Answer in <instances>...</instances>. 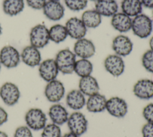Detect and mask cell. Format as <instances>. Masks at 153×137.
<instances>
[{
	"label": "cell",
	"instance_id": "22",
	"mask_svg": "<svg viewBox=\"0 0 153 137\" xmlns=\"http://www.w3.org/2000/svg\"><path fill=\"white\" fill-rule=\"evenodd\" d=\"M118 5L115 0H99L96 2L95 10L102 16L112 17L117 13Z\"/></svg>",
	"mask_w": 153,
	"mask_h": 137
},
{
	"label": "cell",
	"instance_id": "11",
	"mask_svg": "<svg viewBox=\"0 0 153 137\" xmlns=\"http://www.w3.org/2000/svg\"><path fill=\"white\" fill-rule=\"evenodd\" d=\"M96 52L93 43L85 38L77 40L74 46V53L80 58L88 59L92 57Z\"/></svg>",
	"mask_w": 153,
	"mask_h": 137
},
{
	"label": "cell",
	"instance_id": "32",
	"mask_svg": "<svg viewBox=\"0 0 153 137\" xmlns=\"http://www.w3.org/2000/svg\"><path fill=\"white\" fill-rule=\"evenodd\" d=\"M14 137H33V135L31 129L27 126H22L16 129Z\"/></svg>",
	"mask_w": 153,
	"mask_h": 137
},
{
	"label": "cell",
	"instance_id": "4",
	"mask_svg": "<svg viewBox=\"0 0 153 137\" xmlns=\"http://www.w3.org/2000/svg\"><path fill=\"white\" fill-rule=\"evenodd\" d=\"M29 38L30 45L38 49L42 48L50 41L48 29L44 25L38 24L31 29Z\"/></svg>",
	"mask_w": 153,
	"mask_h": 137
},
{
	"label": "cell",
	"instance_id": "17",
	"mask_svg": "<svg viewBox=\"0 0 153 137\" xmlns=\"http://www.w3.org/2000/svg\"><path fill=\"white\" fill-rule=\"evenodd\" d=\"M20 57L26 65L31 67L39 65L41 61V55L39 49L32 45L27 46L23 48Z\"/></svg>",
	"mask_w": 153,
	"mask_h": 137
},
{
	"label": "cell",
	"instance_id": "44",
	"mask_svg": "<svg viewBox=\"0 0 153 137\" xmlns=\"http://www.w3.org/2000/svg\"><path fill=\"white\" fill-rule=\"evenodd\" d=\"M48 1H59V0H48Z\"/></svg>",
	"mask_w": 153,
	"mask_h": 137
},
{
	"label": "cell",
	"instance_id": "42",
	"mask_svg": "<svg viewBox=\"0 0 153 137\" xmlns=\"http://www.w3.org/2000/svg\"><path fill=\"white\" fill-rule=\"evenodd\" d=\"M90 1H94V2H97V1H99V0H90Z\"/></svg>",
	"mask_w": 153,
	"mask_h": 137
},
{
	"label": "cell",
	"instance_id": "39",
	"mask_svg": "<svg viewBox=\"0 0 153 137\" xmlns=\"http://www.w3.org/2000/svg\"><path fill=\"white\" fill-rule=\"evenodd\" d=\"M149 46H150V49L153 50V36L150 38L149 40Z\"/></svg>",
	"mask_w": 153,
	"mask_h": 137
},
{
	"label": "cell",
	"instance_id": "33",
	"mask_svg": "<svg viewBox=\"0 0 153 137\" xmlns=\"http://www.w3.org/2000/svg\"><path fill=\"white\" fill-rule=\"evenodd\" d=\"M142 114L147 122L153 123V103H149L144 107Z\"/></svg>",
	"mask_w": 153,
	"mask_h": 137
},
{
	"label": "cell",
	"instance_id": "30",
	"mask_svg": "<svg viewBox=\"0 0 153 137\" xmlns=\"http://www.w3.org/2000/svg\"><path fill=\"white\" fill-rule=\"evenodd\" d=\"M142 64L146 71L153 73V50L150 49L143 54Z\"/></svg>",
	"mask_w": 153,
	"mask_h": 137
},
{
	"label": "cell",
	"instance_id": "2",
	"mask_svg": "<svg viewBox=\"0 0 153 137\" xmlns=\"http://www.w3.org/2000/svg\"><path fill=\"white\" fill-rule=\"evenodd\" d=\"M134 34L141 38L149 37L152 31V22L149 16L140 14L132 19L131 28Z\"/></svg>",
	"mask_w": 153,
	"mask_h": 137
},
{
	"label": "cell",
	"instance_id": "34",
	"mask_svg": "<svg viewBox=\"0 0 153 137\" xmlns=\"http://www.w3.org/2000/svg\"><path fill=\"white\" fill-rule=\"evenodd\" d=\"M26 1L28 6L35 10L42 9L47 2L46 0H26Z\"/></svg>",
	"mask_w": 153,
	"mask_h": 137
},
{
	"label": "cell",
	"instance_id": "6",
	"mask_svg": "<svg viewBox=\"0 0 153 137\" xmlns=\"http://www.w3.org/2000/svg\"><path fill=\"white\" fill-rule=\"evenodd\" d=\"M20 54L12 46H5L0 50V62L7 68L17 67L20 61Z\"/></svg>",
	"mask_w": 153,
	"mask_h": 137
},
{
	"label": "cell",
	"instance_id": "38",
	"mask_svg": "<svg viewBox=\"0 0 153 137\" xmlns=\"http://www.w3.org/2000/svg\"><path fill=\"white\" fill-rule=\"evenodd\" d=\"M62 137H79L78 136H77L76 135L72 133V132H69V133H67L66 134H65L63 136H62Z\"/></svg>",
	"mask_w": 153,
	"mask_h": 137
},
{
	"label": "cell",
	"instance_id": "28",
	"mask_svg": "<svg viewBox=\"0 0 153 137\" xmlns=\"http://www.w3.org/2000/svg\"><path fill=\"white\" fill-rule=\"evenodd\" d=\"M93 65L88 59L81 58L76 60L74 66V72L80 78L91 75Z\"/></svg>",
	"mask_w": 153,
	"mask_h": 137
},
{
	"label": "cell",
	"instance_id": "21",
	"mask_svg": "<svg viewBox=\"0 0 153 137\" xmlns=\"http://www.w3.org/2000/svg\"><path fill=\"white\" fill-rule=\"evenodd\" d=\"M107 99L104 95L99 93L89 96L86 102V107L88 111L93 113H98L106 109Z\"/></svg>",
	"mask_w": 153,
	"mask_h": 137
},
{
	"label": "cell",
	"instance_id": "16",
	"mask_svg": "<svg viewBox=\"0 0 153 137\" xmlns=\"http://www.w3.org/2000/svg\"><path fill=\"white\" fill-rule=\"evenodd\" d=\"M42 10L46 17L53 21L60 20L65 14L64 7L57 1H47Z\"/></svg>",
	"mask_w": 153,
	"mask_h": 137
},
{
	"label": "cell",
	"instance_id": "19",
	"mask_svg": "<svg viewBox=\"0 0 153 137\" xmlns=\"http://www.w3.org/2000/svg\"><path fill=\"white\" fill-rule=\"evenodd\" d=\"M48 115L53 123L58 126L66 123L69 117V114L66 108L58 103L51 106L48 110Z\"/></svg>",
	"mask_w": 153,
	"mask_h": 137
},
{
	"label": "cell",
	"instance_id": "23",
	"mask_svg": "<svg viewBox=\"0 0 153 137\" xmlns=\"http://www.w3.org/2000/svg\"><path fill=\"white\" fill-rule=\"evenodd\" d=\"M85 95L79 90H72L66 97V103L69 108L74 110L82 109L86 103Z\"/></svg>",
	"mask_w": 153,
	"mask_h": 137
},
{
	"label": "cell",
	"instance_id": "7",
	"mask_svg": "<svg viewBox=\"0 0 153 137\" xmlns=\"http://www.w3.org/2000/svg\"><path fill=\"white\" fill-rule=\"evenodd\" d=\"M20 97L19 88L12 82H5L0 88V97L4 103L8 106H13L16 104Z\"/></svg>",
	"mask_w": 153,
	"mask_h": 137
},
{
	"label": "cell",
	"instance_id": "31",
	"mask_svg": "<svg viewBox=\"0 0 153 137\" xmlns=\"http://www.w3.org/2000/svg\"><path fill=\"white\" fill-rule=\"evenodd\" d=\"M66 7L72 11H78L84 9L88 3V0H64Z\"/></svg>",
	"mask_w": 153,
	"mask_h": 137
},
{
	"label": "cell",
	"instance_id": "10",
	"mask_svg": "<svg viewBox=\"0 0 153 137\" xmlns=\"http://www.w3.org/2000/svg\"><path fill=\"white\" fill-rule=\"evenodd\" d=\"M65 26L68 35L76 40L84 38L86 34L87 27L82 20L76 17H73L68 19Z\"/></svg>",
	"mask_w": 153,
	"mask_h": 137
},
{
	"label": "cell",
	"instance_id": "36",
	"mask_svg": "<svg viewBox=\"0 0 153 137\" xmlns=\"http://www.w3.org/2000/svg\"><path fill=\"white\" fill-rule=\"evenodd\" d=\"M8 120V114L6 111L0 106V126L5 123Z\"/></svg>",
	"mask_w": 153,
	"mask_h": 137
},
{
	"label": "cell",
	"instance_id": "43",
	"mask_svg": "<svg viewBox=\"0 0 153 137\" xmlns=\"http://www.w3.org/2000/svg\"><path fill=\"white\" fill-rule=\"evenodd\" d=\"M1 64L0 62V71H1Z\"/></svg>",
	"mask_w": 153,
	"mask_h": 137
},
{
	"label": "cell",
	"instance_id": "37",
	"mask_svg": "<svg viewBox=\"0 0 153 137\" xmlns=\"http://www.w3.org/2000/svg\"><path fill=\"white\" fill-rule=\"evenodd\" d=\"M142 5L148 8H153V0H140Z\"/></svg>",
	"mask_w": 153,
	"mask_h": 137
},
{
	"label": "cell",
	"instance_id": "27",
	"mask_svg": "<svg viewBox=\"0 0 153 137\" xmlns=\"http://www.w3.org/2000/svg\"><path fill=\"white\" fill-rule=\"evenodd\" d=\"M50 40L56 43H60L63 41L68 36L65 26L60 24L53 25L49 29Z\"/></svg>",
	"mask_w": 153,
	"mask_h": 137
},
{
	"label": "cell",
	"instance_id": "29",
	"mask_svg": "<svg viewBox=\"0 0 153 137\" xmlns=\"http://www.w3.org/2000/svg\"><path fill=\"white\" fill-rule=\"evenodd\" d=\"M41 137H62L59 126L53 123L46 124L42 129Z\"/></svg>",
	"mask_w": 153,
	"mask_h": 137
},
{
	"label": "cell",
	"instance_id": "18",
	"mask_svg": "<svg viewBox=\"0 0 153 137\" xmlns=\"http://www.w3.org/2000/svg\"><path fill=\"white\" fill-rule=\"evenodd\" d=\"M132 19L123 12L117 13L112 16L111 25L112 27L120 32H126L131 28Z\"/></svg>",
	"mask_w": 153,
	"mask_h": 137
},
{
	"label": "cell",
	"instance_id": "5",
	"mask_svg": "<svg viewBox=\"0 0 153 137\" xmlns=\"http://www.w3.org/2000/svg\"><path fill=\"white\" fill-rule=\"evenodd\" d=\"M67 124L71 132L79 136L87 130L88 121L85 116L80 112H74L68 117Z\"/></svg>",
	"mask_w": 153,
	"mask_h": 137
},
{
	"label": "cell",
	"instance_id": "14",
	"mask_svg": "<svg viewBox=\"0 0 153 137\" xmlns=\"http://www.w3.org/2000/svg\"><path fill=\"white\" fill-rule=\"evenodd\" d=\"M112 47L116 55L121 57L126 56L131 52L133 43L127 36L119 35L113 39Z\"/></svg>",
	"mask_w": 153,
	"mask_h": 137
},
{
	"label": "cell",
	"instance_id": "1",
	"mask_svg": "<svg viewBox=\"0 0 153 137\" xmlns=\"http://www.w3.org/2000/svg\"><path fill=\"white\" fill-rule=\"evenodd\" d=\"M59 71L64 75H69L74 72L76 55L69 49L60 50L54 59Z\"/></svg>",
	"mask_w": 153,
	"mask_h": 137
},
{
	"label": "cell",
	"instance_id": "3",
	"mask_svg": "<svg viewBox=\"0 0 153 137\" xmlns=\"http://www.w3.org/2000/svg\"><path fill=\"white\" fill-rule=\"evenodd\" d=\"M25 120L29 128L33 130H39L46 126L47 117L41 109L35 108L27 111Z\"/></svg>",
	"mask_w": 153,
	"mask_h": 137
},
{
	"label": "cell",
	"instance_id": "9",
	"mask_svg": "<svg viewBox=\"0 0 153 137\" xmlns=\"http://www.w3.org/2000/svg\"><path fill=\"white\" fill-rule=\"evenodd\" d=\"M106 109L112 116L116 118H123L128 111L126 102L119 97H112L107 100Z\"/></svg>",
	"mask_w": 153,
	"mask_h": 137
},
{
	"label": "cell",
	"instance_id": "41",
	"mask_svg": "<svg viewBox=\"0 0 153 137\" xmlns=\"http://www.w3.org/2000/svg\"><path fill=\"white\" fill-rule=\"evenodd\" d=\"M2 33V27H1V23H0V35Z\"/></svg>",
	"mask_w": 153,
	"mask_h": 137
},
{
	"label": "cell",
	"instance_id": "40",
	"mask_svg": "<svg viewBox=\"0 0 153 137\" xmlns=\"http://www.w3.org/2000/svg\"><path fill=\"white\" fill-rule=\"evenodd\" d=\"M0 137H8V136L5 132L0 130Z\"/></svg>",
	"mask_w": 153,
	"mask_h": 137
},
{
	"label": "cell",
	"instance_id": "13",
	"mask_svg": "<svg viewBox=\"0 0 153 137\" xmlns=\"http://www.w3.org/2000/svg\"><path fill=\"white\" fill-rule=\"evenodd\" d=\"M38 72L41 78L47 82L56 79L59 72L54 59H47L41 62Z\"/></svg>",
	"mask_w": 153,
	"mask_h": 137
},
{
	"label": "cell",
	"instance_id": "24",
	"mask_svg": "<svg viewBox=\"0 0 153 137\" xmlns=\"http://www.w3.org/2000/svg\"><path fill=\"white\" fill-rule=\"evenodd\" d=\"M142 6L140 0H123L121 4L122 12L130 17L141 14Z\"/></svg>",
	"mask_w": 153,
	"mask_h": 137
},
{
	"label": "cell",
	"instance_id": "8",
	"mask_svg": "<svg viewBox=\"0 0 153 137\" xmlns=\"http://www.w3.org/2000/svg\"><path fill=\"white\" fill-rule=\"evenodd\" d=\"M65 93V88L62 82L56 79L48 82L44 90L46 99L51 103H57L62 100Z\"/></svg>",
	"mask_w": 153,
	"mask_h": 137
},
{
	"label": "cell",
	"instance_id": "20",
	"mask_svg": "<svg viewBox=\"0 0 153 137\" xmlns=\"http://www.w3.org/2000/svg\"><path fill=\"white\" fill-rule=\"evenodd\" d=\"M79 90L84 95L90 96L99 93V86L95 78L91 75L81 78L79 81Z\"/></svg>",
	"mask_w": 153,
	"mask_h": 137
},
{
	"label": "cell",
	"instance_id": "26",
	"mask_svg": "<svg viewBox=\"0 0 153 137\" xmlns=\"http://www.w3.org/2000/svg\"><path fill=\"white\" fill-rule=\"evenodd\" d=\"M85 26L89 28H95L102 22V16L94 9L85 11L81 19Z\"/></svg>",
	"mask_w": 153,
	"mask_h": 137
},
{
	"label": "cell",
	"instance_id": "15",
	"mask_svg": "<svg viewBox=\"0 0 153 137\" xmlns=\"http://www.w3.org/2000/svg\"><path fill=\"white\" fill-rule=\"evenodd\" d=\"M135 96L140 99L149 100L153 98V81L142 79L137 81L133 86Z\"/></svg>",
	"mask_w": 153,
	"mask_h": 137
},
{
	"label": "cell",
	"instance_id": "35",
	"mask_svg": "<svg viewBox=\"0 0 153 137\" xmlns=\"http://www.w3.org/2000/svg\"><path fill=\"white\" fill-rule=\"evenodd\" d=\"M143 137H153V123L147 122L142 128Z\"/></svg>",
	"mask_w": 153,
	"mask_h": 137
},
{
	"label": "cell",
	"instance_id": "25",
	"mask_svg": "<svg viewBox=\"0 0 153 137\" xmlns=\"http://www.w3.org/2000/svg\"><path fill=\"white\" fill-rule=\"evenodd\" d=\"M25 8L23 0H4L2 9L5 14L10 16L20 14Z\"/></svg>",
	"mask_w": 153,
	"mask_h": 137
},
{
	"label": "cell",
	"instance_id": "12",
	"mask_svg": "<svg viewBox=\"0 0 153 137\" xmlns=\"http://www.w3.org/2000/svg\"><path fill=\"white\" fill-rule=\"evenodd\" d=\"M106 70L115 77L121 75L125 68L124 62L121 56L116 54L108 55L104 61Z\"/></svg>",
	"mask_w": 153,
	"mask_h": 137
}]
</instances>
